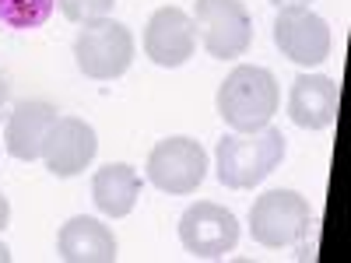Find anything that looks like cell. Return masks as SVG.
Wrapping results in <instances>:
<instances>
[{"label":"cell","mask_w":351,"mask_h":263,"mask_svg":"<svg viewBox=\"0 0 351 263\" xmlns=\"http://www.w3.org/2000/svg\"><path fill=\"white\" fill-rule=\"evenodd\" d=\"M180 242L197 260H218L236 249L239 242V221L221 203L197 200L180 218Z\"/></svg>","instance_id":"52a82bcc"},{"label":"cell","mask_w":351,"mask_h":263,"mask_svg":"<svg viewBox=\"0 0 351 263\" xmlns=\"http://www.w3.org/2000/svg\"><path fill=\"white\" fill-rule=\"evenodd\" d=\"M278 102L281 92L274 74L250 64H239L218 88V116L236 134H253L267 127L271 116L278 112Z\"/></svg>","instance_id":"7a4b0ae2"},{"label":"cell","mask_w":351,"mask_h":263,"mask_svg":"<svg viewBox=\"0 0 351 263\" xmlns=\"http://www.w3.org/2000/svg\"><path fill=\"white\" fill-rule=\"evenodd\" d=\"M193 21L200 28L204 49L215 60H232L243 56L253 42V21L243 0H197Z\"/></svg>","instance_id":"8992f818"},{"label":"cell","mask_w":351,"mask_h":263,"mask_svg":"<svg viewBox=\"0 0 351 263\" xmlns=\"http://www.w3.org/2000/svg\"><path fill=\"white\" fill-rule=\"evenodd\" d=\"M95 151H99V137H95L92 123L77 120V116H56L43 140V162L56 179L81 175L92 165Z\"/></svg>","instance_id":"9c48e42d"},{"label":"cell","mask_w":351,"mask_h":263,"mask_svg":"<svg viewBox=\"0 0 351 263\" xmlns=\"http://www.w3.org/2000/svg\"><path fill=\"white\" fill-rule=\"evenodd\" d=\"M197 49V21L183 8H158L144 28V53L158 67H183Z\"/></svg>","instance_id":"30bf717a"},{"label":"cell","mask_w":351,"mask_h":263,"mask_svg":"<svg viewBox=\"0 0 351 263\" xmlns=\"http://www.w3.org/2000/svg\"><path fill=\"white\" fill-rule=\"evenodd\" d=\"M84 28L74 39V60L81 67L84 77L92 81H112L127 74V67L134 64V36L130 28L106 18H92L81 21Z\"/></svg>","instance_id":"3957f363"},{"label":"cell","mask_w":351,"mask_h":263,"mask_svg":"<svg viewBox=\"0 0 351 263\" xmlns=\"http://www.w3.org/2000/svg\"><path fill=\"white\" fill-rule=\"evenodd\" d=\"M8 260H11V249H8L4 242H0V263H8Z\"/></svg>","instance_id":"ffe728a7"},{"label":"cell","mask_w":351,"mask_h":263,"mask_svg":"<svg viewBox=\"0 0 351 263\" xmlns=\"http://www.w3.org/2000/svg\"><path fill=\"white\" fill-rule=\"evenodd\" d=\"M4 102H8V81H4V74H0V109H4Z\"/></svg>","instance_id":"ac0fdd59"},{"label":"cell","mask_w":351,"mask_h":263,"mask_svg":"<svg viewBox=\"0 0 351 263\" xmlns=\"http://www.w3.org/2000/svg\"><path fill=\"white\" fill-rule=\"evenodd\" d=\"M137 193H141V175L127 162H116V165L109 162L92 179V200L109 218H127L137 203Z\"/></svg>","instance_id":"5bb4252c"},{"label":"cell","mask_w":351,"mask_h":263,"mask_svg":"<svg viewBox=\"0 0 351 263\" xmlns=\"http://www.w3.org/2000/svg\"><path fill=\"white\" fill-rule=\"evenodd\" d=\"M56 0H0V21L8 28H39L53 14Z\"/></svg>","instance_id":"9a60e30c"},{"label":"cell","mask_w":351,"mask_h":263,"mask_svg":"<svg viewBox=\"0 0 351 263\" xmlns=\"http://www.w3.org/2000/svg\"><path fill=\"white\" fill-rule=\"evenodd\" d=\"M56 4H60L67 21L81 25V21H92V18H106L116 0H56Z\"/></svg>","instance_id":"2e32d148"},{"label":"cell","mask_w":351,"mask_h":263,"mask_svg":"<svg viewBox=\"0 0 351 263\" xmlns=\"http://www.w3.org/2000/svg\"><path fill=\"white\" fill-rule=\"evenodd\" d=\"M204 175H208V151L200 148V140L169 137L158 140L148 155V179L162 193L186 197L204 183Z\"/></svg>","instance_id":"5b68a950"},{"label":"cell","mask_w":351,"mask_h":263,"mask_svg":"<svg viewBox=\"0 0 351 263\" xmlns=\"http://www.w3.org/2000/svg\"><path fill=\"white\" fill-rule=\"evenodd\" d=\"M341 88L327 74H299L291 81L288 95V116L302 130H327L337 120Z\"/></svg>","instance_id":"8fae6325"},{"label":"cell","mask_w":351,"mask_h":263,"mask_svg":"<svg viewBox=\"0 0 351 263\" xmlns=\"http://www.w3.org/2000/svg\"><path fill=\"white\" fill-rule=\"evenodd\" d=\"M309 225H313L309 200L299 197L295 190H271L256 197V203L250 208V231L267 249L302 242L309 236Z\"/></svg>","instance_id":"277c9868"},{"label":"cell","mask_w":351,"mask_h":263,"mask_svg":"<svg viewBox=\"0 0 351 263\" xmlns=\"http://www.w3.org/2000/svg\"><path fill=\"white\" fill-rule=\"evenodd\" d=\"M8 221H11V203H8V197L0 193V231L8 228Z\"/></svg>","instance_id":"e0dca14e"},{"label":"cell","mask_w":351,"mask_h":263,"mask_svg":"<svg viewBox=\"0 0 351 263\" xmlns=\"http://www.w3.org/2000/svg\"><path fill=\"white\" fill-rule=\"evenodd\" d=\"M56 120V109L43 99H28V102H18L11 120L4 127V144L8 151L18 158V162H36L43 158V140H46V130L49 123Z\"/></svg>","instance_id":"4fadbf2b"},{"label":"cell","mask_w":351,"mask_h":263,"mask_svg":"<svg viewBox=\"0 0 351 263\" xmlns=\"http://www.w3.org/2000/svg\"><path fill=\"white\" fill-rule=\"evenodd\" d=\"M274 46L299 67H316L330 56V25L302 4H288L274 18Z\"/></svg>","instance_id":"ba28073f"},{"label":"cell","mask_w":351,"mask_h":263,"mask_svg":"<svg viewBox=\"0 0 351 263\" xmlns=\"http://www.w3.org/2000/svg\"><path fill=\"white\" fill-rule=\"evenodd\" d=\"M271 4H278V8H288V4H302V8H306L309 0H271Z\"/></svg>","instance_id":"d6986e66"},{"label":"cell","mask_w":351,"mask_h":263,"mask_svg":"<svg viewBox=\"0 0 351 263\" xmlns=\"http://www.w3.org/2000/svg\"><path fill=\"white\" fill-rule=\"evenodd\" d=\"M56 256L67 260V263H112L116 260V239L99 218L77 214L60 228V236H56Z\"/></svg>","instance_id":"7c38bea8"},{"label":"cell","mask_w":351,"mask_h":263,"mask_svg":"<svg viewBox=\"0 0 351 263\" xmlns=\"http://www.w3.org/2000/svg\"><path fill=\"white\" fill-rule=\"evenodd\" d=\"M285 134L278 127H260L253 134H228L218 140V183L228 190H253L281 165Z\"/></svg>","instance_id":"6da1fadb"}]
</instances>
